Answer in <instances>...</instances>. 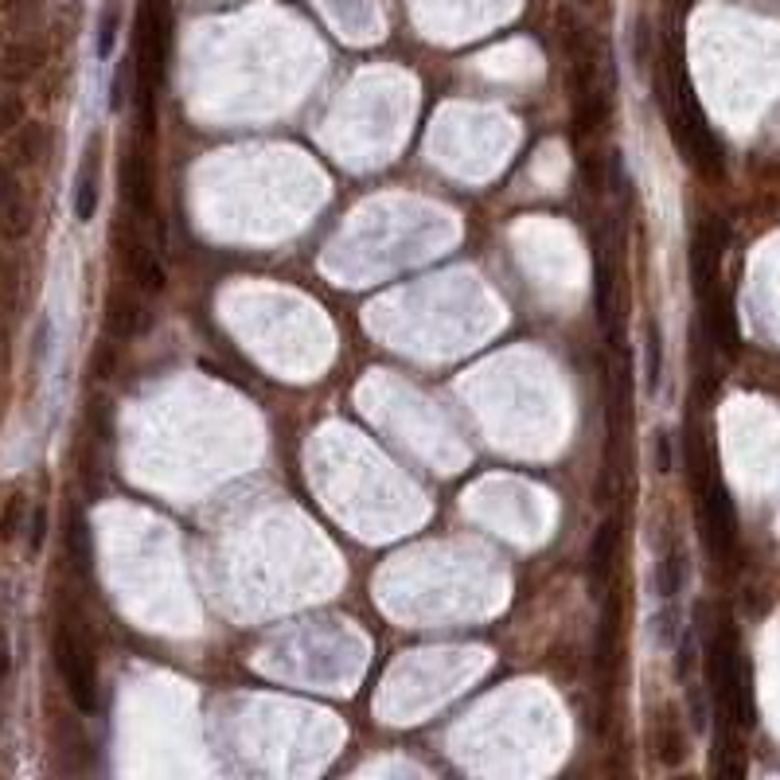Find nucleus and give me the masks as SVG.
I'll use <instances>...</instances> for the list:
<instances>
[{"label": "nucleus", "instance_id": "1", "mask_svg": "<svg viewBox=\"0 0 780 780\" xmlns=\"http://www.w3.org/2000/svg\"><path fill=\"white\" fill-rule=\"evenodd\" d=\"M668 121H671V137L683 149V157L703 172V176L718 180L726 172V157L722 145H718L710 121H706L703 106L695 98V86H691L687 71L675 56H668Z\"/></svg>", "mask_w": 780, "mask_h": 780}, {"label": "nucleus", "instance_id": "2", "mask_svg": "<svg viewBox=\"0 0 780 780\" xmlns=\"http://www.w3.org/2000/svg\"><path fill=\"white\" fill-rule=\"evenodd\" d=\"M706 679H710V695H715L722 726H734V730L753 726V675L738 629L730 621L718 624L706 644Z\"/></svg>", "mask_w": 780, "mask_h": 780}, {"label": "nucleus", "instance_id": "3", "mask_svg": "<svg viewBox=\"0 0 780 780\" xmlns=\"http://www.w3.org/2000/svg\"><path fill=\"white\" fill-rule=\"evenodd\" d=\"M172 63V0H141L137 39H133V94L141 98L145 113L153 118L157 94L168 78Z\"/></svg>", "mask_w": 780, "mask_h": 780}, {"label": "nucleus", "instance_id": "4", "mask_svg": "<svg viewBox=\"0 0 780 780\" xmlns=\"http://www.w3.org/2000/svg\"><path fill=\"white\" fill-rule=\"evenodd\" d=\"M56 668L63 675V687L71 695V703L83 710V715H98V668H94V651L86 644L83 629L75 621H59L56 624Z\"/></svg>", "mask_w": 780, "mask_h": 780}, {"label": "nucleus", "instance_id": "5", "mask_svg": "<svg viewBox=\"0 0 780 780\" xmlns=\"http://www.w3.org/2000/svg\"><path fill=\"white\" fill-rule=\"evenodd\" d=\"M698 484V496H703V535L706 547L715 550V558L730 562L738 547V511L734 500L726 492V484L718 480L715 465H703L698 473H691Z\"/></svg>", "mask_w": 780, "mask_h": 780}, {"label": "nucleus", "instance_id": "6", "mask_svg": "<svg viewBox=\"0 0 780 780\" xmlns=\"http://www.w3.org/2000/svg\"><path fill=\"white\" fill-rule=\"evenodd\" d=\"M118 246H121V266L130 270V278L137 281L145 293H160L164 289V266L153 254V246L145 242V231L137 227H121L118 231Z\"/></svg>", "mask_w": 780, "mask_h": 780}, {"label": "nucleus", "instance_id": "7", "mask_svg": "<svg viewBox=\"0 0 780 780\" xmlns=\"http://www.w3.org/2000/svg\"><path fill=\"white\" fill-rule=\"evenodd\" d=\"M121 187H125V204H130V211L141 215L145 223L160 227V219H157V187H153L149 157H141L137 149L125 153V160H121Z\"/></svg>", "mask_w": 780, "mask_h": 780}, {"label": "nucleus", "instance_id": "8", "mask_svg": "<svg viewBox=\"0 0 780 780\" xmlns=\"http://www.w3.org/2000/svg\"><path fill=\"white\" fill-rule=\"evenodd\" d=\"M726 251V227L718 219H706L695 234V246H691V278H695L698 297H706L710 289H718V261Z\"/></svg>", "mask_w": 780, "mask_h": 780}, {"label": "nucleus", "instance_id": "9", "mask_svg": "<svg viewBox=\"0 0 780 780\" xmlns=\"http://www.w3.org/2000/svg\"><path fill=\"white\" fill-rule=\"evenodd\" d=\"M98 195H102V137H90L83 149V164H78L75 180V215L78 223H90L98 211Z\"/></svg>", "mask_w": 780, "mask_h": 780}, {"label": "nucleus", "instance_id": "10", "mask_svg": "<svg viewBox=\"0 0 780 780\" xmlns=\"http://www.w3.org/2000/svg\"><path fill=\"white\" fill-rule=\"evenodd\" d=\"M706 308V328H710V340L722 348L726 355H734L742 348V332H738V313H734V301L726 297L722 289H710L703 297Z\"/></svg>", "mask_w": 780, "mask_h": 780}, {"label": "nucleus", "instance_id": "11", "mask_svg": "<svg viewBox=\"0 0 780 780\" xmlns=\"http://www.w3.org/2000/svg\"><path fill=\"white\" fill-rule=\"evenodd\" d=\"M683 577H687V562H683L679 547H668L660 554V562H656V594H660L663 601L679 597V589H683Z\"/></svg>", "mask_w": 780, "mask_h": 780}, {"label": "nucleus", "instance_id": "12", "mask_svg": "<svg viewBox=\"0 0 780 780\" xmlns=\"http://www.w3.org/2000/svg\"><path fill=\"white\" fill-rule=\"evenodd\" d=\"M663 382V332L656 320H648L644 328V387L648 394H656Z\"/></svg>", "mask_w": 780, "mask_h": 780}, {"label": "nucleus", "instance_id": "13", "mask_svg": "<svg viewBox=\"0 0 780 780\" xmlns=\"http://www.w3.org/2000/svg\"><path fill=\"white\" fill-rule=\"evenodd\" d=\"M613 554H617V523H605L597 531L594 547H589V577H605L613 570Z\"/></svg>", "mask_w": 780, "mask_h": 780}, {"label": "nucleus", "instance_id": "14", "mask_svg": "<svg viewBox=\"0 0 780 780\" xmlns=\"http://www.w3.org/2000/svg\"><path fill=\"white\" fill-rule=\"evenodd\" d=\"M66 554H71V562H75L78 570H90L94 562L90 527H86V520H78V515H71V523H66Z\"/></svg>", "mask_w": 780, "mask_h": 780}, {"label": "nucleus", "instance_id": "15", "mask_svg": "<svg viewBox=\"0 0 780 780\" xmlns=\"http://www.w3.org/2000/svg\"><path fill=\"white\" fill-rule=\"evenodd\" d=\"M141 328V305L133 297H113L110 301V332L113 336H133Z\"/></svg>", "mask_w": 780, "mask_h": 780}, {"label": "nucleus", "instance_id": "16", "mask_svg": "<svg viewBox=\"0 0 780 780\" xmlns=\"http://www.w3.org/2000/svg\"><path fill=\"white\" fill-rule=\"evenodd\" d=\"M118 20H121V4L118 0H106L102 16H98V59L113 56V39H118Z\"/></svg>", "mask_w": 780, "mask_h": 780}, {"label": "nucleus", "instance_id": "17", "mask_svg": "<svg viewBox=\"0 0 780 780\" xmlns=\"http://www.w3.org/2000/svg\"><path fill=\"white\" fill-rule=\"evenodd\" d=\"M20 527H24V496H12L4 503V511H0V539L12 543L20 535Z\"/></svg>", "mask_w": 780, "mask_h": 780}, {"label": "nucleus", "instance_id": "18", "mask_svg": "<svg viewBox=\"0 0 780 780\" xmlns=\"http://www.w3.org/2000/svg\"><path fill=\"white\" fill-rule=\"evenodd\" d=\"M632 56L636 66L651 63V32H648V16H636V28H632Z\"/></svg>", "mask_w": 780, "mask_h": 780}, {"label": "nucleus", "instance_id": "19", "mask_svg": "<svg viewBox=\"0 0 780 780\" xmlns=\"http://www.w3.org/2000/svg\"><path fill=\"white\" fill-rule=\"evenodd\" d=\"M20 121H24V102H20L16 94H12V98H0V133L16 130Z\"/></svg>", "mask_w": 780, "mask_h": 780}, {"label": "nucleus", "instance_id": "20", "mask_svg": "<svg viewBox=\"0 0 780 780\" xmlns=\"http://www.w3.org/2000/svg\"><path fill=\"white\" fill-rule=\"evenodd\" d=\"M9 671H12V644H9V632L0 629V683L9 679Z\"/></svg>", "mask_w": 780, "mask_h": 780}, {"label": "nucleus", "instance_id": "21", "mask_svg": "<svg viewBox=\"0 0 780 780\" xmlns=\"http://www.w3.org/2000/svg\"><path fill=\"white\" fill-rule=\"evenodd\" d=\"M44 531H47V515H44V511H36V515H32V550H39V543H44Z\"/></svg>", "mask_w": 780, "mask_h": 780}, {"label": "nucleus", "instance_id": "22", "mask_svg": "<svg viewBox=\"0 0 780 780\" xmlns=\"http://www.w3.org/2000/svg\"><path fill=\"white\" fill-rule=\"evenodd\" d=\"M12 195H16V180L9 176V168H0V204L12 199Z\"/></svg>", "mask_w": 780, "mask_h": 780}, {"label": "nucleus", "instance_id": "23", "mask_svg": "<svg viewBox=\"0 0 780 780\" xmlns=\"http://www.w3.org/2000/svg\"><path fill=\"white\" fill-rule=\"evenodd\" d=\"M656 446H660V473H671V446H668V437L660 434V441H656Z\"/></svg>", "mask_w": 780, "mask_h": 780}, {"label": "nucleus", "instance_id": "24", "mask_svg": "<svg viewBox=\"0 0 780 780\" xmlns=\"http://www.w3.org/2000/svg\"><path fill=\"white\" fill-rule=\"evenodd\" d=\"M4 601H9V585L0 582V605H4Z\"/></svg>", "mask_w": 780, "mask_h": 780}, {"label": "nucleus", "instance_id": "25", "mask_svg": "<svg viewBox=\"0 0 780 780\" xmlns=\"http://www.w3.org/2000/svg\"><path fill=\"white\" fill-rule=\"evenodd\" d=\"M679 4H691V0H679Z\"/></svg>", "mask_w": 780, "mask_h": 780}]
</instances>
